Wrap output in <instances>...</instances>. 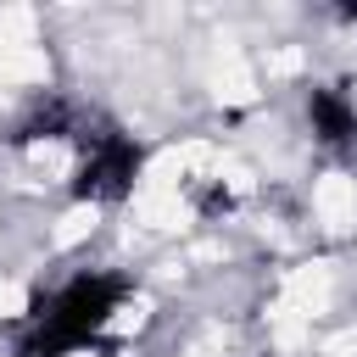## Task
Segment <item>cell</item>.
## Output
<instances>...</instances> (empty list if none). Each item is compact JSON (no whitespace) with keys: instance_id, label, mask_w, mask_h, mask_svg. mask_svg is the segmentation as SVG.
<instances>
[{"instance_id":"cell-1","label":"cell","mask_w":357,"mask_h":357,"mask_svg":"<svg viewBox=\"0 0 357 357\" xmlns=\"http://www.w3.org/2000/svg\"><path fill=\"white\" fill-rule=\"evenodd\" d=\"M128 296H134V279L123 268H78L22 312L11 351L17 357H78L106 340Z\"/></svg>"},{"instance_id":"cell-2","label":"cell","mask_w":357,"mask_h":357,"mask_svg":"<svg viewBox=\"0 0 357 357\" xmlns=\"http://www.w3.org/2000/svg\"><path fill=\"white\" fill-rule=\"evenodd\" d=\"M139 173H145V145L117 123H95L78 134L67 201L73 206H123L139 190Z\"/></svg>"},{"instance_id":"cell-3","label":"cell","mask_w":357,"mask_h":357,"mask_svg":"<svg viewBox=\"0 0 357 357\" xmlns=\"http://www.w3.org/2000/svg\"><path fill=\"white\" fill-rule=\"evenodd\" d=\"M301 123H307V134H312L318 151L351 156V151H357V95H351V84H346V78H318V84H307V95H301Z\"/></svg>"},{"instance_id":"cell-4","label":"cell","mask_w":357,"mask_h":357,"mask_svg":"<svg viewBox=\"0 0 357 357\" xmlns=\"http://www.w3.org/2000/svg\"><path fill=\"white\" fill-rule=\"evenodd\" d=\"M78 134H84V112H78L67 95L45 89V95H33V100L17 112V123H11L6 139H11L17 151H28V145H61V139L78 145Z\"/></svg>"}]
</instances>
